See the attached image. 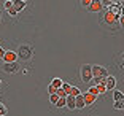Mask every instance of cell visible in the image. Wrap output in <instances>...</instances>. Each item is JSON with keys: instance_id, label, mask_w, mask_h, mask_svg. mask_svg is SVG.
Wrapping results in <instances>:
<instances>
[{"instance_id": "cell-1", "label": "cell", "mask_w": 124, "mask_h": 116, "mask_svg": "<svg viewBox=\"0 0 124 116\" xmlns=\"http://www.w3.org/2000/svg\"><path fill=\"white\" fill-rule=\"evenodd\" d=\"M16 56H18L19 59H22V61H30L32 56H33V48L30 46V45H21V46L18 48Z\"/></svg>"}, {"instance_id": "cell-2", "label": "cell", "mask_w": 124, "mask_h": 116, "mask_svg": "<svg viewBox=\"0 0 124 116\" xmlns=\"http://www.w3.org/2000/svg\"><path fill=\"white\" fill-rule=\"evenodd\" d=\"M91 70H92V80H94V78H107V76H108L107 69L102 67V65H92Z\"/></svg>"}, {"instance_id": "cell-3", "label": "cell", "mask_w": 124, "mask_h": 116, "mask_svg": "<svg viewBox=\"0 0 124 116\" xmlns=\"http://www.w3.org/2000/svg\"><path fill=\"white\" fill-rule=\"evenodd\" d=\"M81 73V80H83V83H91L92 81V70H91V65H83L80 70Z\"/></svg>"}, {"instance_id": "cell-4", "label": "cell", "mask_w": 124, "mask_h": 116, "mask_svg": "<svg viewBox=\"0 0 124 116\" xmlns=\"http://www.w3.org/2000/svg\"><path fill=\"white\" fill-rule=\"evenodd\" d=\"M5 73H10V75H15V73L19 72V64L18 62H3V65H2Z\"/></svg>"}, {"instance_id": "cell-5", "label": "cell", "mask_w": 124, "mask_h": 116, "mask_svg": "<svg viewBox=\"0 0 124 116\" xmlns=\"http://www.w3.org/2000/svg\"><path fill=\"white\" fill-rule=\"evenodd\" d=\"M118 19H119V16L113 15L110 10H105L102 15V22H105V24H115V22H118Z\"/></svg>"}, {"instance_id": "cell-6", "label": "cell", "mask_w": 124, "mask_h": 116, "mask_svg": "<svg viewBox=\"0 0 124 116\" xmlns=\"http://www.w3.org/2000/svg\"><path fill=\"white\" fill-rule=\"evenodd\" d=\"M102 10H103V3L99 0H92L91 5H89V11H92V13H100Z\"/></svg>"}, {"instance_id": "cell-7", "label": "cell", "mask_w": 124, "mask_h": 116, "mask_svg": "<svg viewBox=\"0 0 124 116\" xmlns=\"http://www.w3.org/2000/svg\"><path fill=\"white\" fill-rule=\"evenodd\" d=\"M26 7H27V2H24V0H16V2H13V10H15L16 13L22 11Z\"/></svg>"}, {"instance_id": "cell-8", "label": "cell", "mask_w": 124, "mask_h": 116, "mask_svg": "<svg viewBox=\"0 0 124 116\" xmlns=\"http://www.w3.org/2000/svg\"><path fill=\"white\" fill-rule=\"evenodd\" d=\"M16 59H18V56H16L15 51H5V56L2 61L5 62H16Z\"/></svg>"}, {"instance_id": "cell-9", "label": "cell", "mask_w": 124, "mask_h": 116, "mask_svg": "<svg viewBox=\"0 0 124 116\" xmlns=\"http://www.w3.org/2000/svg\"><path fill=\"white\" fill-rule=\"evenodd\" d=\"M84 99H83V94L81 95H78V97H75V110H78V111H80V110H83L84 108Z\"/></svg>"}, {"instance_id": "cell-10", "label": "cell", "mask_w": 124, "mask_h": 116, "mask_svg": "<svg viewBox=\"0 0 124 116\" xmlns=\"http://www.w3.org/2000/svg\"><path fill=\"white\" fill-rule=\"evenodd\" d=\"M105 86H107V91H108V89H115V87H116V80H115L113 76H107Z\"/></svg>"}, {"instance_id": "cell-11", "label": "cell", "mask_w": 124, "mask_h": 116, "mask_svg": "<svg viewBox=\"0 0 124 116\" xmlns=\"http://www.w3.org/2000/svg\"><path fill=\"white\" fill-rule=\"evenodd\" d=\"M83 99H84V105H92L97 97H94V95L89 94V92H86V94H83Z\"/></svg>"}, {"instance_id": "cell-12", "label": "cell", "mask_w": 124, "mask_h": 116, "mask_svg": "<svg viewBox=\"0 0 124 116\" xmlns=\"http://www.w3.org/2000/svg\"><path fill=\"white\" fill-rule=\"evenodd\" d=\"M65 105L69 107L70 110H75V97H73V95H67L65 97Z\"/></svg>"}, {"instance_id": "cell-13", "label": "cell", "mask_w": 124, "mask_h": 116, "mask_svg": "<svg viewBox=\"0 0 124 116\" xmlns=\"http://www.w3.org/2000/svg\"><path fill=\"white\" fill-rule=\"evenodd\" d=\"M62 83H64V81H62L61 78H54V80L51 81V86L54 87V89H61V87H62Z\"/></svg>"}, {"instance_id": "cell-14", "label": "cell", "mask_w": 124, "mask_h": 116, "mask_svg": "<svg viewBox=\"0 0 124 116\" xmlns=\"http://www.w3.org/2000/svg\"><path fill=\"white\" fill-rule=\"evenodd\" d=\"M72 84H69V83H62V91L65 92V95H69L70 94V91H72Z\"/></svg>"}, {"instance_id": "cell-15", "label": "cell", "mask_w": 124, "mask_h": 116, "mask_svg": "<svg viewBox=\"0 0 124 116\" xmlns=\"http://www.w3.org/2000/svg\"><path fill=\"white\" fill-rule=\"evenodd\" d=\"M113 99H115V102L123 100V99H124V94H123L121 91H116V89H115V92H113Z\"/></svg>"}, {"instance_id": "cell-16", "label": "cell", "mask_w": 124, "mask_h": 116, "mask_svg": "<svg viewBox=\"0 0 124 116\" xmlns=\"http://www.w3.org/2000/svg\"><path fill=\"white\" fill-rule=\"evenodd\" d=\"M113 107H115V110H124V99H123V100L115 102V103H113Z\"/></svg>"}, {"instance_id": "cell-17", "label": "cell", "mask_w": 124, "mask_h": 116, "mask_svg": "<svg viewBox=\"0 0 124 116\" xmlns=\"http://www.w3.org/2000/svg\"><path fill=\"white\" fill-rule=\"evenodd\" d=\"M69 95H73V97H78V95H81V91L78 89L77 86H73L72 87V91H70V94Z\"/></svg>"}, {"instance_id": "cell-18", "label": "cell", "mask_w": 124, "mask_h": 116, "mask_svg": "<svg viewBox=\"0 0 124 116\" xmlns=\"http://www.w3.org/2000/svg\"><path fill=\"white\" fill-rule=\"evenodd\" d=\"M97 91H99V94H105L107 92V86H105V83H102V84H97Z\"/></svg>"}, {"instance_id": "cell-19", "label": "cell", "mask_w": 124, "mask_h": 116, "mask_svg": "<svg viewBox=\"0 0 124 116\" xmlns=\"http://www.w3.org/2000/svg\"><path fill=\"white\" fill-rule=\"evenodd\" d=\"M89 94H92V95H94V97H97V95H99V91H97V87H95V86H89Z\"/></svg>"}, {"instance_id": "cell-20", "label": "cell", "mask_w": 124, "mask_h": 116, "mask_svg": "<svg viewBox=\"0 0 124 116\" xmlns=\"http://www.w3.org/2000/svg\"><path fill=\"white\" fill-rule=\"evenodd\" d=\"M57 100H59V97L56 94H51V95H49V102H51L53 105H56V103H57Z\"/></svg>"}, {"instance_id": "cell-21", "label": "cell", "mask_w": 124, "mask_h": 116, "mask_svg": "<svg viewBox=\"0 0 124 116\" xmlns=\"http://www.w3.org/2000/svg\"><path fill=\"white\" fill-rule=\"evenodd\" d=\"M56 107H59V108L65 107V97H64V99H59V100H57V103H56Z\"/></svg>"}, {"instance_id": "cell-22", "label": "cell", "mask_w": 124, "mask_h": 116, "mask_svg": "<svg viewBox=\"0 0 124 116\" xmlns=\"http://www.w3.org/2000/svg\"><path fill=\"white\" fill-rule=\"evenodd\" d=\"M7 115V107L3 103H0V116H5Z\"/></svg>"}, {"instance_id": "cell-23", "label": "cell", "mask_w": 124, "mask_h": 116, "mask_svg": "<svg viewBox=\"0 0 124 116\" xmlns=\"http://www.w3.org/2000/svg\"><path fill=\"white\" fill-rule=\"evenodd\" d=\"M3 5H5V8H7V10H11V8H13V2H11V0H7Z\"/></svg>"}, {"instance_id": "cell-24", "label": "cell", "mask_w": 124, "mask_h": 116, "mask_svg": "<svg viewBox=\"0 0 124 116\" xmlns=\"http://www.w3.org/2000/svg\"><path fill=\"white\" fill-rule=\"evenodd\" d=\"M48 91H49V95H51V94H56V89H54V87L51 86V84L48 86Z\"/></svg>"}, {"instance_id": "cell-25", "label": "cell", "mask_w": 124, "mask_h": 116, "mask_svg": "<svg viewBox=\"0 0 124 116\" xmlns=\"http://www.w3.org/2000/svg\"><path fill=\"white\" fill-rule=\"evenodd\" d=\"M8 13H10V16H13V18H15V16L18 15V13H16V11L13 10V8H11V10H8Z\"/></svg>"}, {"instance_id": "cell-26", "label": "cell", "mask_w": 124, "mask_h": 116, "mask_svg": "<svg viewBox=\"0 0 124 116\" xmlns=\"http://www.w3.org/2000/svg\"><path fill=\"white\" fill-rule=\"evenodd\" d=\"M81 3H83L84 7H89V5H91V0H83V2H81Z\"/></svg>"}, {"instance_id": "cell-27", "label": "cell", "mask_w": 124, "mask_h": 116, "mask_svg": "<svg viewBox=\"0 0 124 116\" xmlns=\"http://www.w3.org/2000/svg\"><path fill=\"white\" fill-rule=\"evenodd\" d=\"M3 56H5V49L0 46V59H3Z\"/></svg>"}, {"instance_id": "cell-28", "label": "cell", "mask_w": 124, "mask_h": 116, "mask_svg": "<svg viewBox=\"0 0 124 116\" xmlns=\"http://www.w3.org/2000/svg\"><path fill=\"white\" fill-rule=\"evenodd\" d=\"M118 22H119L121 25L124 27V16H119V19H118Z\"/></svg>"}, {"instance_id": "cell-29", "label": "cell", "mask_w": 124, "mask_h": 116, "mask_svg": "<svg viewBox=\"0 0 124 116\" xmlns=\"http://www.w3.org/2000/svg\"><path fill=\"white\" fill-rule=\"evenodd\" d=\"M121 16H124V8H121Z\"/></svg>"}, {"instance_id": "cell-30", "label": "cell", "mask_w": 124, "mask_h": 116, "mask_svg": "<svg viewBox=\"0 0 124 116\" xmlns=\"http://www.w3.org/2000/svg\"><path fill=\"white\" fill-rule=\"evenodd\" d=\"M121 59H123V61H124V53H123V54H121Z\"/></svg>"}, {"instance_id": "cell-31", "label": "cell", "mask_w": 124, "mask_h": 116, "mask_svg": "<svg viewBox=\"0 0 124 116\" xmlns=\"http://www.w3.org/2000/svg\"><path fill=\"white\" fill-rule=\"evenodd\" d=\"M123 69H124V62H123Z\"/></svg>"}]
</instances>
